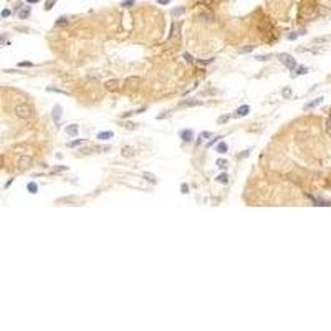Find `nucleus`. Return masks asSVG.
<instances>
[{
    "label": "nucleus",
    "mask_w": 331,
    "mask_h": 331,
    "mask_svg": "<svg viewBox=\"0 0 331 331\" xmlns=\"http://www.w3.org/2000/svg\"><path fill=\"white\" fill-rule=\"evenodd\" d=\"M32 113H33V109H32L30 104H27V103H22V104H17L15 106V114H17V118H20V119H28L32 116Z\"/></svg>",
    "instance_id": "obj_1"
},
{
    "label": "nucleus",
    "mask_w": 331,
    "mask_h": 331,
    "mask_svg": "<svg viewBox=\"0 0 331 331\" xmlns=\"http://www.w3.org/2000/svg\"><path fill=\"white\" fill-rule=\"evenodd\" d=\"M278 60H280L281 63L285 65L288 70H291V71H293L296 66H298V65H296V60H295L291 55H288V53H280V55H278Z\"/></svg>",
    "instance_id": "obj_2"
},
{
    "label": "nucleus",
    "mask_w": 331,
    "mask_h": 331,
    "mask_svg": "<svg viewBox=\"0 0 331 331\" xmlns=\"http://www.w3.org/2000/svg\"><path fill=\"white\" fill-rule=\"evenodd\" d=\"M61 114H63V108H61L60 104H55L53 109H51V119H53V123L56 124V126L60 124V118H61Z\"/></svg>",
    "instance_id": "obj_3"
},
{
    "label": "nucleus",
    "mask_w": 331,
    "mask_h": 331,
    "mask_svg": "<svg viewBox=\"0 0 331 331\" xmlns=\"http://www.w3.org/2000/svg\"><path fill=\"white\" fill-rule=\"evenodd\" d=\"M179 137H181L184 142H190V141L194 139V131H192V129H189V128L181 129V131H179Z\"/></svg>",
    "instance_id": "obj_4"
},
{
    "label": "nucleus",
    "mask_w": 331,
    "mask_h": 331,
    "mask_svg": "<svg viewBox=\"0 0 331 331\" xmlns=\"http://www.w3.org/2000/svg\"><path fill=\"white\" fill-rule=\"evenodd\" d=\"M32 162L33 161H32L30 156H22L20 161H18V169H20V171H27L28 167L32 166Z\"/></svg>",
    "instance_id": "obj_5"
},
{
    "label": "nucleus",
    "mask_w": 331,
    "mask_h": 331,
    "mask_svg": "<svg viewBox=\"0 0 331 331\" xmlns=\"http://www.w3.org/2000/svg\"><path fill=\"white\" fill-rule=\"evenodd\" d=\"M202 101L200 99H194V98H189V99H184V101L179 103V108H190V106H200Z\"/></svg>",
    "instance_id": "obj_6"
},
{
    "label": "nucleus",
    "mask_w": 331,
    "mask_h": 331,
    "mask_svg": "<svg viewBox=\"0 0 331 331\" xmlns=\"http://www.w3.org/2000/svg\"><path fill=\"white\" fill-rule=\"evenodd\" d=\"M197 18H199L200 22H204V23H212L214 22V13L204 10V12H200L199 15H197Z\"/></svg>",
    "instance_id": "obj_7"
},
{
    "label": "nucleus",
    "mask_w": 331,
    "mask_h": 331,
    "mask_svg": "<svg viewBox=\"0 0 331 331\" xmlns=\"http://www.w3.org/2000/svg\"><path fill=\"white\" fill-rule=\"evenodd\" d=\"M248 113H250V106L248 104H242V106L237 108V111H235L233 118H243V116H248Z\"/></svg>",
    "instance_id": "obj_8"
},
{
    "label": "nucleus",
    "mask_w": 331,
    "mask_h": 331,
    "mask_svg": "<svg viewBox=\"0 0 331 331\" xmlns=\"http://www.w3.org/2000/svg\"><path fill=\"white\" fill-rule=\"evenodd\" d=\"M113 136H114L113 131H101V133L96 134V139L98 141H108V139H111Z\"/></svg>",
    "instance_id": "obj_9"
},
{
    "label": "nucleus",
    "mask_w": 331,
    "mask_h": 331,
    "mask_svg": "<svg viewBox=\"0 0 331 331\" xmlns=\"http://www.w3.org/2000/svg\"><path fill=\"white\" fill-rule=\"evenodd\" d=\"M78 131H80V128L76 126V124H70V126H66V129H65V133L71 137H75L76 134H78Z\"/></svg>",
    "instance_id": "obj_10"
},
{
    "label": "nucleus",
    "mask_w": 331,
    "mask_h": 331,
    "mask_svg": "<svg viewBox=\"0 0 331 331\" xmlns=\"http://www.w3.org/2000/svg\"><path fill=\"white\" fill-rule=\"evenodd\" d=\"M323 103V98H316L315 101H310V103H306L305 104V111H310V109H313V108H316L318 104H321Z\"/></svg>",
    "instance_id": "obj_11"
},
{
    "label": "nucleus",
    "mask_w": 331,
    "mask_h": 331,
    "mask_svg": "<svg viewBox=\"0 0 331 331\" xmlns=\"http://www.w3.org/2000/svg\"><path fill=\"white\" fill-rule=\"evenodd\" d=\"M30 13H32V7H25L23 10L22 8L18 10V17H20V20H25V18L30 17Z\"/></svg>",
    "instance_id": "obj_12"
},
{
    "label": "nucleus",
    "mask_w": 331,
    "mask_h": 331,
    "mask_svg": "<svg viewBox=\"0 0 331 331\" xmlns=\"http://www.w3.org/2000/svg\"><path fill=\"white\" fill-rule=\"evenodd\" d=\"M210 137H212V133L210 131H202L199 134V137H197V144H202L205 139H210Z\"/></svg>",
    "instance_id": "obj_13"
},
{
    "label": "nucleus",
    "mask_w": 331,
    "mask_h": 331,
    "mask_svg": "<svg viewBox=\"0 0 331 331\" xmlns=\"http://www.w3.org/2000/svg\"><path fill=\"white\" fill-rule=\"evenodd\" d=\"M46 91H51V93H58V94H63V96H70V93L66 89H61V88H55V86H46Z\"/></svg>",
    "instance_id": "obj_14"
},
{
    "label": "nucleus",
    "mask_w": 331,
    "mask_h": 331,
    "mask_svg": "<svg viewBox=\"0 0 331 331\" xmlns=\"http://www.w3.org/2000/svg\"><path fill=\"white\" fill-rule=\"evenodd\" d=\"M121 156L123 157H133L134 156V149L131 146H124L123 149H121Z\"/></svg>",
    "instance_id": "obj_15"
},
{
    "label": "nucleus",
    "mask_w": 331,
    "mask_h": 331,
    "mask_svg": "<svg viewBox=\"0 0 331 331\" xmlns=\"http://www.w3.org/2000/svg\"><path fill=\"white\" fill-rule=\"evenodd\" d=\"M27 190L30 194H37L38 192V184H37V182H33V181L28 182V184H27Z\"/></svg>",
    "instance_id": "obj_16"
},
{
    "label": "nucleus",
    "mask_w": 331,
    "mask_h": 331,
    "mask_svg": "<svg viewBox=\"0 0 331 331\" xmlns=\"http://www.w3.org/2000/svg\"><path fill=\"white\" fill-rule=\"evenodd\" d=\"M68 23H70L68 17H60V18H56L55 27H65V25H68Z\"/></svg>",
    "instance_id": "obj_17"
},
{
    "label": "nucleus",
    "mask_w": 331,
    "mask_h": 331,
    "mask_svg": "<svg viewBox=\"0 0 331 331\" xmlns=\"http://www.w3.org/2000/svg\"><path fill=\"white\" fill-rule=\"evenodd\" d=\"M229 151V146H227V142H224V141H220L219 144H217V152H220V154H225V152Z\"/></svg>",
    "instance_id": "obj_18"
},
{
    "label": "nucleus",
    "mask_w": 331,
    "mask_h": 331,
    "mask_svg": "<svg viewBox=\"0 0 331 331\" xmlns=\"http://www.w3.org/2000/svg\"><path fill=\"white\" fill-rule=\"evenodd\" d=\"M142 177H144L147 182H151V184H156V182H157V177L152 176V174H149V172H142Z\"/></svg>",
    "instance_id": "obj_19"
},
{
    "label": "nucleus",
    "mask_w": 331,
    "mask_h": 331,
    "mask_svg": "<svg viewBox=\"0 0 331 331\" xmlns=\"http://www.w3.org/2000/svg\"><path fill=\"white\" fill-rule=\"evenodd\" d=\"M184 12H185V7H177V8H172V10H171V15L172 17H179Z\"/></svg>",
    "instance_id": "obj_20"
},
{
    "label": "nucleus",
    "mask_w": 331,
    "mask_h": 331,
    "mask_svg": "<svg viewBox=\"0 0 331 331\" xmlns=\"http://www.w3.org/2000/svg\"><path fill=\"white\" fill-rule=\"evenodd\" d=\"M230 114H222V116H219L217 118V124H227L229 121H230Z\"/></svg>",
    "instance_id": "obj_21"
},
{
    "label": "nucleus",
    "mask_w": 331,
    "mask_h": 331,
    "mask_svg": "<svg viewBox=\"0 0 331 331\" xmlns=\"http://www.w3.org/2000/svg\"><path fill=\"white\" fill-rule=\"evenodd\" d=\"M85 142H86V139H75V141L68 142V147H78L81 144H85Z\"/></svg>",
    "instance_id": "obj_22"
},
{
    "label": "nucleus",
    "mask_w": 331,
    "mask_h": 331,
    "mask_svg": "<svg viewBox=\"0 0 331 331\" xmlns=\"http://www.w3.org/2000/svg\"><path fill=\"white\" fill-rule=\"evenodd\" d=\"M141 83V78L139 76H131V78H128L126 80V85H133V86H136V85H139Z\"/></svg>",
    "instance_id": "obj_23"
},
{
    "label": "nucleus",
    "mask_w": 331,
    "mask_h": 331,
    "mask_svg": "<svg viewBox=\"0 0 331 331\" xmlns=\"http://www.w3.org/2000/svg\"><path fill=\"white\" fill-rule=\"evenodd\" d=\"M215 166H217L219 169H224V171H225V169H227V167H229V162L225 161V159H217V162H215Z\"/></svg>",
    "instance_id": "obj_24"
},
{
    "label": "nucleus",
    "mask_w": 331,
    "mask_h": 331,
    "mask_svg": "<svg viewBox=\"0 0 331 331\" xmlns=\"http://www.w3.org/2000/svg\"><path fill=\"white\" fill-rule=\"evenodd\" d=\"M255 48H257L255 45H248V46H243V48L238 50V53H242V55H243V53H252V51L255 50Z\"/></svg>",
    "instance_id": "obj_25"
},
{
    "label": "nucleus",
    "mask_w": 331,
    "mask_h": 331,
    "mask_svg": "<svg viewBox=\"0 0 331 331\" xmlns=\"http://www.w3.org/2000/svg\"><path fill=\"white\" fill-rule=\"evenodd\" d=\"M272 53H267V55H257V56H253V60H257V61H267V60H270L272 58Z\"/></svg>",
    "instance_id": "obj_26"
},
{
    "label": "nucleus",
    "mask_w": 331,
    "mask_h": 331,
    "mask_svg": "<svg viewBox=\"0 0 331 331\" xmlns=\"http://www.w3.org/2000/svg\"><path fill=\"white\" fill-rule=\"evenodd\" d=\"M134 3H136V0H123L121 7L123 8H131V7H134Z\"/></svg>",
    "instance_id": "obj_27"
},
{
    "label": "nucleus",
    "mask_w": 331,
    "mask_h": 331,
    "mask_svg": "<svg viewBox=\"0 0 331 331\" xmlns=\"http://www.w3.org/2000/svg\"><path fill=\"white\" fill-rule=\"evenodd\" d=\"M118 85H119L118 80H111V81H108V83H106V88H108V89H116Z\"/></svg>",
    "instance_id": "obj_28"
},
{
    "label": "nucleus",
    "mask_w": 331,
    "mask_h": 331,
    "mask_svg": "<svg viewBox=\"0 0 331 331\" xmlns=\"http://www.w3.org/2000/svg\"><path fill=\"white\" fill-rule=\"evenodd\" d=\"M217 182H220V184H227V182H229V176L225 174V172H224V174H219L217 176Z\"/></svg>",
    "instance_id": "obj_29"
},
{
    "label": "nucleus",
    "mask_w": 331,
    "mask_h": 331,
    "mask_svg": "<svg viewBox=\"0 0 331 331\" xmlns=\"http://www.w3.org/2000/svg\"><path fill=\"white\" fill-rule=\"evenodd\" d=\"M295 70H296L295 75H306L308 73V68H306V66H296Z\"/></svg>",
    "instance_id": "obj_30"
},
{
    "label": "nucleus",
    "mask_w": 331,
    "mask_h": 331,
    "mask_svg": "<svg viewBox=\"0 0 331 331\" xmlns=\"http://www.w3.org/2000/svg\"><path fill=\"white\" fill-rule=\"evenodd\" d=\"M123 128L129 129V131H134V129L137 128V124H136V123H131V121H128V123H124V124H123Z\"/></svg>",
    "instance_id": "obj_31"
},
{
    "label": "nucleus",
    "mask_w": 331,
    "mask_h": 331,
    "mask_svg": "<svg viewBox=\"0 0 331 331\" xmlns=\"http://www.w3.org/2000/svg\"><path fill=\"white\" fill-rule=\"evenodd\" d=\"M222 137H224V136H215V137H212V139H210V141H209V142H207V144H205V146H207V147H212V146L215 144V142H219V141H220V139H222Z\"/></svg>",
    "instance_id": "obj_32"
},
{
    "label": "nucleus",
    "mask_w": 331,
    "mask_h": 331,
    "mask_svg": "<svg viewBox=\"0 0 331 331\" xmlns=\"http://www.w3.org/2000/svg\"><path fill=\"white\" fill-rule=\"evenodd\" d=\"M58 2V0H46V3H45V10L48 12V10H51V8H53V5L55 3Z\"/></svg>",
    "instance_id": "obj_33"
},
{
    "label": "nucleus",
    "mask_w": 331,
    "mask_h": 331,
    "mask_svg": "<svg viewBox=\"0 0 331 331\" xmlns=\"http://www.w3.org/2000/svg\"><path fill=\"white\" fill-rule=\"evenodd\" d=\"M75 200H76L75 195H70V197H61V199H58L56 202H75Z\"/></svg>",
    "instance_id": "obj_34"
},
{
    "label": "nucleus",
    "mask_w": 331,
    "mask_h": 331,
    "mask_svg": "<svg viewBox=\"0 0 331 331\" xmlns=\"http://www.w3.org/2000/svg\"><path fill=\"white\" fill-rule=\"evenodd\" d=\"M65 171H68V166H56L55 169H53V174H58V172H65Z\"/></svg>",
    "instance_id": "obj_35"
},
{
    "label": "nucleus",
    "mask_w": 331,
    "mask_h": 331,
    "mask_svg": "<svg viewBox=\"0 0 331 331\" xmlns=\"http://www.w3.org/2000/svg\"><path fill=\"white\" fill-rule=\"evenodd\" d=\"M32 66H33L32 61H20L18 63V68H32Z\"/></svg>",
    "instance_id": "obj_36"
},
{
    "label": "nucleus",
    "mask_w": 331,
    "mask_h": 331,
    "mask_svg": "<svg viewBox=\"0 0 331 331\" xmlns=\"http://www.w3.org/2000/svg\"><path fill=\"white\" fill-rule=\"evenodd\" d=\"M281 96H283V98H290V96H291V89H290V88H283V89H281Z\"/></svg>",
    "instance_id": "obj_37"
},
{
    "label": "nucleus",
    "mask_w": 331,
    "mask_h": 331,
    "mask_svg": "<svg viewBox=\"0 0 331 331\" xmlns=\"http://www.w3.org/2000/svg\"><path fill=\"white\" fill-rule=\"evenodd\" d=\"M15 30H17V32H22V33H30V32H32L28 27H15Z\"/></svg>",
    "instance_id": "obj_38"
},
{
    "label": "nucleus",
    "mask_w": 331,
    "mask_h": 331,
    "mask_svg": "<svg viewBox=\"0 0 331 331\" xmlns=\"http://www.w3.org/2000/svg\"><path fill=\"white\" fill-rule=\"evenodd\" d=\"M0 15H2V18H7V17H10V15H12V10H8V8H3Z\"/></svg>",
    "instance_id": "obj_39"
},
{
    "label": "nucleus",
    "mask_w": 331,
    "mask_h": 331,
    "mask_svg": "<svg viewBox=\"0 0 331 331\" xmlns=\"http://www.w3.org/2000/svg\"><path fill=\"white\" fill-rule=\"evenodd\" d=\"M133 114H136V113H134V111H126V113H123L119 118H121V119H126V118H131Z\"/></svg>",
    "instance_id": "obj_40"
},
{
    "label": "nucleus",
    "mask_w": 331,
    "mask_h": 331,
    "mask_svg": "<svg viewBox=\"0 0 331 331\" xmlns=\"http://www.w3.org/2000/svg\"><path fill=\"white\" fill-rule=\"evenodd\" d=\"M169 118L171 116V111H162V114H159V116H157V119H164V118Z\"/></svg>",
    "instance_id": "obj_41"
},
{
    "label": "nucleus",
    "mask_w": 331,
    "mask_h": 331,
    "mask_svg": "<svg viewBox=\"0 0 331 331\" xmlns=\"http://www.w3.org/2000/svg\"><path fill=\"white\" fill-rule=\"evenodd\" d=\"M181 190H182V194H189V185H187V184H182V185H181Z\"/></svg>",
    "instance_id": "obj_42"
},
{
    "label": "nucleus",
    "mask_w": 331,
    "mask_h": 331,
    "mask_svg": "<svg viewBox=\"0 0 331 331\" xmlns=\"http://www.w3.org/2000/svg\"><path fill=\"white\" fill-rule=\"evenodd\" d=\"M184 58H185L187 61H189V63H194V61H195V60L192 58V56H190L189 53H187V51H185V53H184Z\"/></svg>",
    "instance_id": "obj_43"
},
{
    "label": "nucleus",
    "mask_w": 331,
    "mask_h": 331,
    "mask_svg": "<svg viewBox=\"0 0 331 331\" xmlns=\"http://www.w3.org/2000/svg\"><path fill=\"white\" fill-rule=\"evenodd\" d=\"M248 154H250V149H247V151H242V154H238V159H243V157H247Z\"/></svg>",
    "instance_id": "obj_44"
},
{
    "label": "nucleus",
    "mask_w": 331,
    "mask_h": 331,
    "mask_svg": "<svg viewBox=\"0 0 331 331\" xmlns=\"http://www.w3.org/2000/svg\"><path fill=\"white\" fill-rule=\"evenodd\" d=\"M96 151H111V146H99L96 147Z\"/></svg>",
    "instance_id": "obj_45"
},
{
    "label": "nucleus",
    "mask_w": 331,
    "mask_h": 331,
    "mask_svg": "<svg viewBox=\"0 0 331 331\" xmlns=\"http://www.w3.org/2000/svg\"><path fill=\"white\" fill-rule=\"evenodd\" d=\"M157 3H159V5H169L171 0H157Z\"/></svg>",
    "instance_id": "obj_46"
},
{
    "label": "nucleus",
    "mask_w": 331,
    "mask_h": 331,
    "mask_svg": "<svg viewBox=\"0 0 331 331\" xmlns=\"http://www.w3.org/2000/svg\"><path fill=\"white\" fill-rule=\"evenodd\" d=\"M91 152V147H83V149H81V154H89Z\"/></svg>",
    "instance_id": "obj_47"
},
{
    "label": "nucleus",
    "mask_w": 331,
    "mask_h": 331,
    "mask_svg": "<svg viewBox=\"0 0 331 331\" xmlns=\"http://www.w3.org/2000/svg\"><path fill=\"white\" fill-rule=\"evenodd\" d=\"M298 35H300V33H295V32H293V33H290V35H288V40H295V38L298 37Z\"/></svg>",
    "instance_id": "obj_48"
},
{
    "label": "nucleus",
    "mask_w": 331,
    "mask_h": 331,
    "mask_svg": "<svg viewBox=\"0 0 331 331\" xmlns=\"http://www.w3.org/2000/svg\"><path fill=\"white\" fill-rule=\"evenodd\" d=\"M326 129H328V131L331 129V116L328 118V121H326Z\"/></svg>",
    "instance_id": "obj_49"
},
{
    "label": "nucleus",
    "mask_w": 331,
    "mask_h": 331,
    "mask_svg": "<svg viewBox=\"0 0 331 331\" xmlns=\"http://www.w3.org/2000/svg\"><path fill=\"white\" fill-rule=\"evenodd\" d=\"M12 182H13V179H8V182H7V184H5V189H8V187H10V185H12Z\"/></svg>",
    "instance_id": "obj_50"
},
{
    "label": "nucleus",
    "mask_w": 331,
    "mask_h": 331,
    "mask_svg": "<svg viewBox=\"0 0 331 331\" xmlns=\"http://www.w3.org/2000/svg\"><path fill=\"white\" fill-rule=\"evenodd\" d=\"M27 2L30 3V5H33V3H38V2H40V0H27Z\"/></svg>",
    "instance_id": "obj_51"
}]
</instances>
